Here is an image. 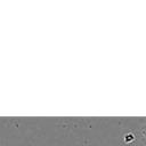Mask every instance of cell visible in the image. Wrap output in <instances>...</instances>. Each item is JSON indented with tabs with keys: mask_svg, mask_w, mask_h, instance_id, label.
I'll return each instance as SVG.
<instances>
[{
	"mask_svg": "<svg viewBox=\"0 0 146 146\" xmlns=\"http://www.w3.org/2000/svg\"><path fill=\"white\" fill-rule=\"evenodd\" d=\"M133 140H135V136H133L132 133H128V135H125V137H124V141H125V143L133 141Z\"/></svg>",
	"mask_w": 146,
	"mask_h": 146,
	"instance_id": "6da1fadb",
	"label": "cell"
},
{
	"mask_svg": "<svg viewBox=\"0 0 146 146\" xmlns=\"http://www.w3.org/2000/svg\"><path fill=\"white\" fill-rule=\"evenodd\" d=\"M143 133H144V136H145V138H146V128L144 129V131H143Z\"/></svg>",
	"mask_w": 146,
	"mask_h": 146,
	"instance_id": "7a4b0ae2",
	"label": "cell"
}]
</instances>
